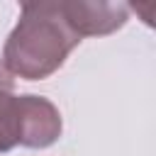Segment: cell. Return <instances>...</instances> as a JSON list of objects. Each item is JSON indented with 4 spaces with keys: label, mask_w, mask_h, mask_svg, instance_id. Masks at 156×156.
Listing matches in <instances>:
<instances>
[{
    "label": "cell",
    "mask_w": 156,
    "mask_h": 156,
    "mask_svg": "<svg viewBox=\"0 0 156 156\" xmlns=\"http://www.w3.org/2000/svg\"><path fill=\"white\" fill-rule=\"evenodd\" d=\"M80 44V37L66 22L61 0L22 2L17 24L5 39L2 66L22 80H44L54 76Z\"/></svg>",
    "instance_id": "cell-1"
},
{
    "label": "cell",
    "mask_w": 156,
    "mask_h": 156,
    "mask_svg": "<svg viewBox=\"0 0 156 156\" xmlns=\"http://www.w3.org/2000/svg\"><path fill=\"white\" fill-rule=\"evenodd\" d=\"M17 144L27 149H46L58 141L63 119L58 107L44 95H17Z\"/></svg>",
    "instance_id": "cell-2"
},
{
    "label": "cell",
    "mask_w": 156,
    "mask_h": 156,
    "mask_svg": "<svg viewBox=\"0 0 156 156\" xmlns=\"http://www.w3.org/2000/svg\"><path fill=\"white\" fill-rule=\"evenodd\" d=\"M61 10L71 29L83 37H105L122 29L129 20L127 2H105V0H61Z\"/></svg>",
    "instance_id": "cell-3"
},
{
    "label": "cell",
    "mask_w": 156,
    "mask_h": 156,
    "mask_svg": "<svg viewBox=\"0 0 156 156\" xmlns=\"http://www.w3.org/2000/svg\"><path fill=\"white\" fill-rule=\"evenodd\" d=\"M17 95L15 78L0 61V154H7L17 146Z\"/></svg>",
    "instance_id": "cell-4"
}]
</instances>
